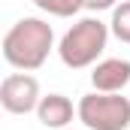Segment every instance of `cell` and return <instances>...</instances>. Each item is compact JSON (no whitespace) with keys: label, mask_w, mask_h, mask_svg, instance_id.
Returning <instances> with one entry per match:
<instances>
[{"label":"cell","mask_w":130,"mask_h":130,"mask_svg":"<svg viewBox=\"0 0 130 130\" xmlns=\"http://www.w3.org/2000/svg\"><path fill=\"white\" fill-rule=\"evenodd\" d=\"M118 0H82V9H91V12H103V9H112Z\"/></svg>","instance_id":"9c48e42d"},{"label":"cell","mask_w":130,"mask_h":130,"mask_svg":"<svg viewBox=\"0 0 130 130\" xmlns=\"http://www.w3.org/2000/svg\"><path fill=\"white\" fill-rule=\"evenodd\" d=\"M39 82L30 73H12L0 82V106L9 115H27L39 103Z\"/></svg>","instance_id":"277c9868"},{"label":"cell","mask_w":130,"mask_h":130,"mask_svg":"<svg viewBox=\"0 0 130 130\" xmlns=\"http://www.w3.org/2000/svg\"><path fill=\"white\" fill-rule=\"evenodd\" d=\"M109 33L121 42L130 45V0H121L112 6V18H109Z\"/></svg>","instance_id":"52a82bcc"},{"label":"cell","mask_w":130,"mask_h":130,"mask_svg":"<svg viewBox=\"0 0 130 130\" xmlns=\"http://www.w3.org/2000/svg\"><path fill=\"white\" fill-rule=\"evenodd\" d=\"M130 82V61L127 58H103L91 70V85L100 94H118Z\"/></svg>","instance_id":"5b68a950"},{"label":"cell","mask_w":130,"mask_h":130,"mask_svg":"<svg viewBox=\"0 0 130 130\" xmlns=\"http://www.w3.org/2000/svg\"><path fill=\"white\" fill-rule=\"evenodd\" d=\"M33 112H36V118H39L42 127H52V130L67 127L73 121V115H76L73 100L64 97V94H45V97H39V103H36Z\"/></svg>","instance_id":"8992f818"},{"label":"cell","mask_w":130,"mask_h":130,"mask_svg":"<svg viewBox=\"0 0 130 130\" xmlns=\"http://www.w3.org/2000/svg\"><path fill=\"white\" fill-rule=\"evenodd\" d=\"M55 48V30L45 18H36V15H27V18H18L9 33L3 36V58L6 64L21 70V73H33L48 61Z\"/></svg>","instance_id":"6da1fadb"},{"label":"cell","mask_w":130,"mask_h":130,"mask_svg":"<svg viewBox=\"0 0 130 130\" xmlns=\"http://www.w3.org/2000/svg\"><path fill=\"white\" fill-rule=\"evenodd\" d=\"M36 9L55 15V18H73L79 9H82V0H33Z\"/></svg>","instance_id":"ba28073f"},{"label":"cell","mask_w":130,"mask_h":130,"mask_svg":"<svg viewBox=\"0 0 130 130\" xmlns=\"http://www.w3.org/2000/svg\"><path fill=\"white\" fill-rule=\"evenodd\" d=\"M109 42V24H103L97 15L79 18L58 42V58L70 70H85L100 61Z\"/></svg>","instance_id":"7a4b0ae2"},{"label":"cell","mask_w":130,"mask_h":130,"mask_svg":"<svg viewBox=\"0 0 130 130\" xmlns=\"http://www.w3.org/2000/svg\"><path fill=\"white\" fill-rule=\"evenodd\" d=\"M76 118L88 130H127L130 127V100L118 94L91 91L79 100Z\"/></svg>","instance_id":"3957f363"}]
</instances>
